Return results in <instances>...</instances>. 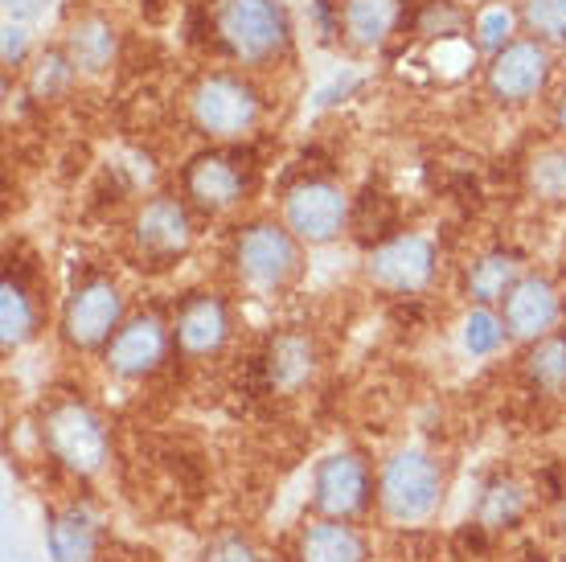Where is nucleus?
Instances as JSON below:
<instances>
[{
  "label": "nucleus",
  "instance_id": "1",
  "mask_svg": "<svg viewBox=\"0 0 566 562\" xmlns=\"http://www.w3.org/2000/svg\"><path fill=\"white\" fill-rule=\"evenodd\" d=\"M213 29L230 54L247 66H263L271 58H280L292 38L280 0H218Z\"/></svg>",
  "mask_w": 566,
  "mask_h": 562
},
{
  "label": "nucleus",
  "instance_id": "2",
  "mask_svg": "<svg viewBox=\"0 0 566 562\" xmlns=\"http://www.w3.org/2000/svg\"><path fill=\"white\" fill-rule=\"evenodd\" d=\"M443 501V472L439 465L419 448L395 451L382 465L378 477V506L398 525H415V521L431 518Z\"/></svg>",
  "mask_w": 566,
  "mask_h": 562
},
{
  "label": "nucleus",
  "instance_id": "3",
  "mask_svg": "<svg viewBox=\"0 0 566 562\" xmlns=\"http://www.w3.org/2000/svg\"><path fill=\"white\" fill-rule=\"evenodd\" d=\"M300 247L304 242L275 222H251L234 242V268L239 280L255 292H283L300 275Z\"/></svg>",
  "mask_w": 566,
  "mask_h": 562
},
{
  "label": "nucleus",
  "instance_id": "4",
  "mask_svg": "<svg viewBox=\"0 0 566 562\" xmlns=\"http://www.w3.org/2000/svg\"><path fill=\"white\" fill-rule=\"evenodd\" d=\"M193 124L213 136V140H239L247 132H255L259 124V95L251 83H242L234 74H210L193 86L189 98Z\"/></svg>",
  "mask_w": 566,
  "mask_h": 562
},
{
  "label": "nucleus",
  "instance_id": "5",
  "mask_svg": "<svg viewBox=\"0 0 566 562\" xmlns=\"http://www.w3.org/2000/svg\"><path fill=\"white\" fill-rule=\"evenodd\" d=\"M45 448L57 465H66L78 477H91L107 465V431H103L99 415L83 403H66L45 415Z\"/></svg>",
  "mask_w": 566,
  "mask_h": 562
},
{
  "label": "nucleus",
  "instance_id": "6",
  "mask_svg": "<svg viewBox=\"0 0 566 562\" xmlns=\"http://www.w3.org/2000/svg\"><path fill=\"white\" fill-rule=\"evenodd\" d=\"M283 226L304 247H328L349 226V197L333 181H300L283 197Z\"/></svg>",
  "mask_w": 566,
  "mask_h": 562
},
{
  "label": "nucleus",
  "instance_id": "7",
  "mask_svg": "<svg viewBox=\"0 0 566 562\" xmlns=\"http://www.w3.org/2000/svg\"><path fill=\"white\" fill-rule=\"evenodd\" d=\"M366 275L386 292H423L436 275V242L427 235H395V239L378 242L366 259Z\"/></svg>",
  "mask_w": 566,
  "mask_h": 562
},
{
  "label": "nucleus",
  "instance_id": "8",
  "mask_svg": "<svg viewBox=\"0 0 566 562\" xmlns=\"http://www.w3.org/2000/svg\"><path fill=\"white\" fill-rule=\"evenodd\" d=\"M369 492H374L369 468L354 451H333L312 472V506L321 509L325 518L349 521L357 513H366Z\"/></svg>",
  "mask_w": 566,
  "mask_h": 562
},
{
  "label": "nucleus",
  "instance_id": "9",
  "mask_svg": "<svg viewBox=\"0 0 566 562\" xmlns=\"http://www.w3.org/2000/svg\"><path fill=\"white\" fill-rule=\"evenodd\" d=\"M124 324V295L107 280L86 283L71 295V304L62 312V333L74 350H103Z\"/></svg>",
  "mask_w": 566,
  "mask_h": 562
},
{
  "label": "nucleus",
  "instance_id": "10",
  "mask_svg": "<svg viewBox=\"0 0 566 562\" xmlns=\"http://www.w3.org/2000/svg\"><path fill=\"white\" fill-rule=\"evenodd\" d=\"M546 79H551V45L534 38L510 42L501 54H493L489 66V91L501 103H530L546 86Z\"/></svg>",
  "mask_w": 566,
  "mask_h": 562
},
{
  "label": "nucleus",
  "instance_id": "11",
  "mask_svg": "<svg viewBox=\"0 0 566 562\" xmlns=\"http://www.w3.org/2000/svg\"><path fill=\"white\" fill-rule=\"evenodd\" d=\"M558 316H563L558 292H554V283L542 280V275H522V280L510 288V295L501 300V321H505L513 341L551 337Z\"/></svg>",
  "mask_w": 566,
  "mask_h": 562
},
{
  "label": "nucleus",
  "instance_id": "12",
  "mask_svg": "<svg viewBox=\"0 0 566 562\" xmlns=\"http://www.w3.org/2000/svg\"><path fill=\"white\" fill-rule=\"evenodd\" d=\"M189 214L177 197H153L144 201V210L136 214V251L153 263H169L189 251Z\"/></svg>",
  "mask_w": 566,
  "mask_h": 562
},
{
  "label": "nucleus",
  "instance_id": "13",
  "mask_svg": "<svg viewBox=\"0 0 566 562\" xmlns=\"http://www.w3.org/2000/svg\"><path fill=\"white\" fill-rule=\"evenodd\" d=\"M165 350H169L165 324L156 316H136V321L119 324V333L107 345V370L124 382L148 378L165 362Z\"/></svg>",
  "mask_w": 566,
  "mask_h": 562
},
{
  "label": "nucleus",
  "instance_id": "14",
  "mask_svg": "<svg viewBox=\"0 0 566 562\" xmlns=\"http://www.w3.org/2000/svg\"><path fill=\"white\" fill-rule=\"evenodd\" d=\"M230 337V316L227 304L218 295H193L177 316V345L189 357H210L227 345Z\"/></svg>",
  "mask_w": 566,
  "mask_h": 562
},
{
  "label": "nucleus",
  "instance_id": "15",
  "mask_svg": "<svg viewBox=\"0 0 566 562\" xmlns=\"http://www.w3.org/2000/svg\"><path fill=\"white\" fill-rule=\"evenodd\" d=\"M185 189L198 201L201 210H230L247 194V177L230 156H198L185 173Z\"/></svg>",
  "mask_w": 566,
  "mask_h": 562
},
{
  "label": "nucleus",
  "instance_id": "16",
  "mask_svg": "<svg viewBox=\"0 0 566 562\" xmlns=\"http://www.w3.org/2000/svg\"><path fill=\"white\" fill-rule=\"evenodd\" d=\"M95 542H99V518L83 506L57 509L45 525V547L54 562H91Z\"/></svg>",
  "mask_w": 566,
  "mask_h": 562
},
{
  "label": "nucleus",
  "instance_id": "17",
  "mask_svg": "<svg viewBox=\"0 0 566 562\" xmlns=\"http://www.w3.org/2000/svg\"><path fill=\"white\" fill-rule=\"evenodd\" d=\"M366 538L337 518L312 521L300 534V562H366Z\"/></svg>",
  "mask_w": 566,
  "mask_h": 562
},
{
  "label": "nucleus",
  "instance_id": "18",
  "mask_svg": "<svg viewBox=\"0 0 566 562\" xmlns=\"http://www.w3.org/2000/svg\"><path fill=\"white\" fill-rule=\"evenodd\" d=\"M395 21L398 0H345V13H340L345 38L357 50H378L395 33Z\"/></svg>",
  "mask_w": 566,
  "mask_h": 562
},
{
  "label": "nucleus",
  "instance_id": "19",
  "mask_svg": "<svg viewBox=\"0 0 566 562\" xmlns=\"http://www.w3.org/2000/svg\"><path fill=\"white\" fill-rule=\"evenodd\" d=\"M66 54L78 74H103L115 62V29L103 17H83L66 33Z\"/></svg>",
  "mask_w": 566,
  "mask_h": 562
},
{
  "label": "nucleus",
  "instance_id": "20",
  "mask_svg": "<svg viewBox=\"0 0 566 562\" xmlns=\"http://www.w3.org/2000/svg\"><path fill=\"white\" fill-rule=\"evenodd\" d=\"M517 280H522L517 254L493 251L472 263V271H468V295H472L476 304H484V309H493V304H501V300L510 295V288Z\"/></svg>",
  "mask_w": 566,
  "mask_h": 562
},
{
  "label": "nucleus",
  "instance_id": "21",
  "mask_svg": "<svg viewBox=\"0 0 566 562\" xmlns=\"http://www.w3.org/2000/svg\"><path fill=\"white\" fill-rule=\"evenodd\" d=\"M312 370H316V353H312L308 337H296V333L275 337V345H271V353H268L271 386H280V391H300V386L312 378Z\"/></svg>",
  "mask_w": 566,
  "mask_h": 562
},
{
  "label": "nucleus",
  "instance_id": "22",
  "mask_svg": "<svg viewBox=\"0 0 566 562\" xmlns=\"http://www.w3.org/2000/svg\"><path fill=\"white\" fill-rule=\"evenodd\" d=\"M38 333V312H33V300L21 283L9 275L0 283V341H4V353L29 345Z\"/></svg>",
  "mask_w": 566,
  "mask_h": 562
},
{
  "label": "nucleus",
  "instance_id": "23",
  "mask_svg": "<svg viewBox=\"0 0 566 562\" xmlns=\"http://www.w3.org/2000/svg\"><path fill=\"white\" fill-rule=\"evenodd\" d=\"M525 518V489L517 480H496L489 485L476 506V525L484 534H501V530H513L517 521Z\"/></svg>",
  "mask_w": 566,
  "mask_h": 562
},
{
  "label": "nucleus",
  "instance_id": "24",
  "mask_svg": "<svg viewBox=\"0 0 566 562\" xmlns=\"http://www.w3.org/2000/svg\"><path fill=\"white\" fill-rule=\"evenodd\" d=\"M525 370H530L534 386H542V391H563L566 386V337L551 333V337L534 341V350H530V357H525Z\"/></svg>",
  "mask_w": 566,
  "mask_h": 562
},
{
  "label": "nucleus",
  "instance_id": "25",
  "mask_svg": "<svg viewBox=\"0 0 566 562\" xmlns=\"http://www.w3.org/2000/svg\"><path fill=\"white\" fill-rule=\"evenodd\" d=\"M522 21L542 45H566V0H522Z\"/></svg>",
  "mask_w": 566,
  "mask_h": 562
},
{
  "label": "nucleus",
  "instance_id": "26",
  "mask_svg": "<svg viewBox=\"0 0 566 562\" xmlns=\"http://www.w3.org/2000/svg\"><path fill=\"white\" fill-rule=\"evenodd\" d=\"M505 337H510V329H505V321H501L493 309L476 304V309L468 312V321H464V350L472 353V357H493V353L505 345Z\"/></svg>",
  "mask_w": 566,
  "mask_h": 562
},
{
  "label": "nucleus",
  "instance_id": "27",
  "mask_svg": "<svg viewBox=\"0 0 566 562\" xmlns=\"http://www.w3.org/2000/svg\"><path fill=\"white\" fill-rule=\"evenodd\" d=\"M530 185L546 201H566V148H546L530 165Z\"/></svg>",
  "mask_w": 566,
  "mask_h": 562
},
{
  "label": "nucleus",
  "instance_id": "28",
  "mask_svg": "<svg viewBox=\"0 0 566 562\" xmlns=\"http://www.w3.org/2000/svg\"><path fill=\"white\" fill-rule=\"evenodd\" d=\"M74 62H71V54L66 50H54V54H45L38 66H33V95L38 98H54V95H62L66 86L74 83Z\"/></svg>",
  "mask_w": 566,
  "mask_h": 562
},
{
  "label": "nucleus",
  "instance_id": "29",
  "mask_svg": "<svg viewBox=\"0 0 566 562\" xmlns=\"http://www.w3.org/2000/svg\"><path fill=\"white\" fill-rule=\"evenodd\" d=\"M476 42H481V50H489V54H501L505 45L513 42V13L510 9H489V13L476 21Z\"/></svg>",
  "mask_w": 566,
  "mask_h": 562
},
{
  "label": "nucleus",
  "instance_id": "30",
  "mask_svg": "<svg viewBox=\"0 0 566 562\" xmlns=\"http://www.w3.org/2000/svg\"><path fill=\"white\" fill-rule=\"evenodd\" d=\"M198 562H263V554H259V550L251 547L242 534H222L201 550Z\"/></svg>",
  "mask_w": 566,
  "mask_h": 562
},
{
  "label": "nucleus",
  "instance_id": "31",
  "mask_svg": "<svg viewBox=\"0 0 566 562\" xmlns=\"http://www.w3.org/2000/svg\"><path fill=\"white\" fill-rule=\"evenodd\" d=\"M0 9H4V21L33 25V21H42L54 9V0H0Z\"/></svg>",
  "mask_w": 566,
  "mask_h": 562
},
{
  "label": "nucleus",
  "instance_id": "32",
  "mask_svg": "<svg viewBox=\"0 0 566 562\" xmlns=\"http://www.w3.org/2000/svg\"><path fill=\"white\" fill-rule=\"evenodd\" d=\"M25 45H29L25 25H17V21H4V66H17V62L25 58Z\"/></svg>",
  "mask_w": 566,
  "mask_h": 562
},
{
  "label": "nucleus",
  "instance_id": "33",
  "mask_svg": "<svg viewBox=\"0 0 566 562\" xmlns=\"http://www.w3.org/2000/svg\"><path fill=\"white\" fill-rule=\"evenodd\" d=\"M554 119H558V132L566 136V91H563V98H558V107H554Z\"/></svg>",
  "mask_w": 566,
  "mask_h": 562
},
{
  "label": "nucleus",
  "instance_id": "34",
  "mask_svg": "<svg viewBox=\"0 0 566 562\" xmlns=\"http://www.w3.org/2000/svg\"><path fill=\"white\" fill-rule=\"evenodd\" d=\"M563 530H566V506H563Z\"/></svg>",
  "mask_w": 566,
  "mask_h": 562
}]
</instances>
